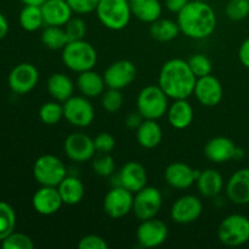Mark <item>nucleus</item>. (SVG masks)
I'll return each instance as SVG.
<instances>
[{
  "mask_svg": "<svg viewBox=\"0 0 249 249\" xmlns=\"http://www.w3.org/2000/svg\"><path fill=\"white\" fill-rule=\"evenodd\" d=\"M66 33H67L68 40L75 41V40H83L87 36V24H85L84 19L80 17H72L67 23L63 26Z\"/></svg>",
  "mask_w": 249,
  "mask_h": 249,
  "instance_id": "nucleus-40",
  "label": "nucleus"
},
{
  "mask_svg": "<svg viewBox=\"0 0 249 249\" xmlns=\"http://www.w3.org/2000/svg\"><path fill=\"white\" fill-rule=\"evenodd\" d=\"M196 1H208V0H196Z\"/></svg>",
  "mask_w": 249,
  "mask_h": 249,
  "instance_id": "nucleus-50",
  "label": "nucleus"
},
{
  "mask_svg": "<svg viewBox=\"0 0 249 249\" xmlns=\"http://www.w3.org/2000/svg\"><path fill=\"white\" fill-rule=\"evenodd\" d=\"M92 170L100 177H111L116 170V162L108 153H100L92 160Z\"/></svg>",
  "mask_w": 249,
  "mask_h": 249,
  "instance_id": "nucleus-38",
  "label": "nucleus"
},
{
  "mask_svg": "<svg viewBox=\"0 0 249 249\" xmlns=\"http://www.w3.org/2000/svg\"><path fill=\"white\" fill-rule=\"evenodd\" d=\"M101 105L102 108L108 113H116L117 111H119L123 105V95L121 90L111 89V88L105 90L104 94L101 95Z\"/></svg>",
  "mask_w": 249,
  "mask_h": 249,
  "instance_id": "nucleus-37",
  "label": "nucleus"
},
{
  "mask_svg": "<svg viewBox=\"0 0 249 249\" xmlns=\"http://www.w3.org/2000/svg\"><path fill=\"white\" fill-rule=\"evenodd\" d=\"M136 72L135 65L131 61L119 60L111 63L102 75L107 88L122 90L135 80Z\"/></svg>",
  "mask_w": 249,
  "mask_h": 249,
  "instance_id": "nucleus-13",
  "label": "nucleus"
},
{
  "mask_svg": "<svg viewBox=\"0 0 249 249\" xmlns=\"http://www.w3.org/2000/svg\"><path fill=\"white\" fill-rule=\"evenodd\" d=\"M243 156H245V151L242 150V148L237 147V150H236V155H235V160H240V158H242Z\"/></svg>",
  "mask_w": 249,
  "mask_h": 249,
  "instance_id": "nucleus-49",
  "label": "nucleus"
},
{
  "mask_svg": "<svg viewBox=\"0 0 249 249\" xmlns=\"http://www.w3.org/2000/svg\"><path fill=\"white\" fill-rule=\"evenodd\" d=\"M19 24L27 32H36L44 23L41 7L38 5H24L18 16Z\"/></svg>",
  "mask_w": 249,
  "mask_h": 249,
  "instance_id": "nucleus-31",
  "label": "nucleus"
},
{
  "mask_svg": "<svg viewBox=\"0 0 249 249\" xmlns=\"http://www.w3.org/2000/svg\"><path fill=\"white\" fill-rule=\"evenodd\" d=\"M62 62L68 70L75 73L94 70L97 63V51L89 41H70L62 49Z\"/></svg>",
  "mask_w": 249,
  "mask_h": 249,
  "instance_id": "nucleus-3",
  "label": "nucleus"
},
{
  "mask_svg": "<svg viewBox=\"0 0 249 249\" xmlns=\"http://www.w3.org/2000/svg\"><path fill=\"white\" fill-rule=\"evenodd\" d=\"M187 63H189L190 68H191V71L197 78L212 74V71H213V63H212L211 58L207 55H203V53L192 55L187 60Z\"/></svg>",
  "mask_w": 249,
  "mask_h": 249,
  "instance_id": "nucleus-35",
  "label": "nucleus"
},
{
  "mask_svg": "<svg viewBox=\"0 0 249 249\" xmlns=\"http://www.w3.org/2000/svg\"><path fill=\"white\" fill-rule=\"evenodd\" d=\"M226 196L238 206L249 204V168L233 173L226 184Z\"/></svg>",
  "mask_w": 249,
  "mask_h": 249,
  "instance_id": "nucleus-20",
  "label": "nucleus"
},
{
  "mask_svg": "<svg viewBox=\"0 0 249 249\" xmlns=\"http://www.w3.org/2000/svg\"><path fill=\"white\" fill-rule=\"evenodd\" d=\"M63 204L74 206L83 199L85 189L83 182L75 177H66L57 186Z\"/></svg>",
  "mask_w": 249,
  "mask_h": 249,
  "instance_id": "nucleus-29",
  "label": "nucleus"
},
{
  "mask_svg": "<svg viewBox=\"0 0 249 249\" xmlns=\"http://www.w3.org/2000/svg\"><path fill=\"white\" fill-rule=\"evenodd\" d=\"M63 150L71 160L78 163L92 160L96 153L94 139L84 133H72L68 135L63 143Z\"/></svg>",
  "mask_w": 249,
  "mask_h": 249,
  "instance_id": "nucleus-11",
  "label": "nucleus"
},
{
  "mask_svg": "<svg viewBox=\"0 0 249 249\" xmlns=\"http://www.w3.org/2000/svg\"><path fill=\"white\" fill-rule=\"evenodd\" d=\"M16 226V213L10 204L0 202V241L14 232Z\"/></svg>",
  "mask_w": 249,
  "mask_h": 249,
  "instance_id": "nucleus-33",
  "label": "nucleus"
},
{
  "mask_svg": "<svg viewBox=\"0 0 249 249\" xmlns=\"http://www.w3.org/2000/svg\"><path fill=\"white\" fill-rule=\"evenodd\" d=\"M32 204L36 213L41 214V215H53L60 211L63 202L57 187L41 186L33 195Z\"/></svg>",
  "mask_w": 249,
  "mask_h": 249,
  "instance_id": "nucleus-19",
  "label": "nucleus"
},
{
  "mask_svg": "<svg viewBox=\"0 0 249 249\" xmlns=\"http://www.w3.org/2000/svg\"><path fill=\"white\" fill-rule=\"evenodd\" d=\"M73 12L78 15H87L96 11L100 0H67Z\"/></svg>",
  "mask_w": 249,
  "mask_h": 249,
  "instance_id": "nucleus-42",
  "label": "nucleus"
},
{
  "mask_svg": "<svg viewBox=\"0 0 249 249\" xmlns=\"http://www.w3.org/2000/svg\"><path fill=\"white\" fill-rule=\"evenodd\" d=\"M33 175L41 186H55L67 177V169L62 160L53 155H43L33 165Z\"/></svg>",
  "mask_w": 249,
  "mask_h": 249,
  "instance_id": "nucleus-7",
  "label": "nucleus"
},
{
  "mask_svg": "<svg viewBox=\"0 0 249 249\" xmlns=\"http://www.w3.org/2000/svg\"><path fill=\"white\" fill-rule=\"evenodd\" d=\"M203 212V203L194 195H185L179 197L173 203L170 209V218L174 223L186 225L196 221Z\"/></svg>",
  "mask_w": 249,
  "mask_h": 249,
  "instance_id": "nucleus-14",
  "label": "nucleus"
},
{
  "mask_svg": "<svg viewBox=\"0 0 249 249\" xmlns=\"http://www.w3.org/2000/svg\"><path fill=\"white\" fill-rule=\"evenodd\" d=\"M194 94L197 101L206 107L218 106L224 96V89L220 80L214 75L197 78Z\"/></svg>",
  "mask_w": 249,
  "mask_h": 249,
  "instance_id": "nucleus-16",
  "label": "nucleus"
},
{
  "mask_svg": "<svg viewBox=\"0 0 249 249\" xmlns=\"http://www.w3.org/2000/svg\"><path fill=\"white\" fill-rule=\"evenodd\" d=\"M63 117L77 128H87L95 118L94 106L85 96H71L63 102Z\"/></svg>",
  "mask_w": 249,
  "mask_h": 249,
  "instance_id": "nucleus-9",
  "label": "nucleus"
},
{
  "mask_svg": "<svg viewBox=\"0 0 249 249\" xmlns=\"http://www.w3.org/2000/svg\"><path fill=\"white\" fill-rule=\"evenodd\" d=\"M201 170L192 169L184 162H174L167 167L164 179L170 187L177 190H186L196 182Z\"/></svg>",
  "mask_w": 249,
  "mask_h": 249,
  "instance_id": "nucleus-17",
  "label": "nucleus"
},
{
  "mask_svg": "<svg viewBox=\"0 0 249 249\" xmlns=\"http://www.w3.org/2000/svg\"><path fill=\"white\" fill-rule=\"evenodd\" d=\"M178 24L181 33L191 39H204L216 28V14L207 1L190 0L178 14Z\"/></svg>",
  "mask_w": 249,
  "mask_h": 249,
  "instance_id": "nucleus-2",
  "label": "nucleus"
},
{
  "mask_svg": "<svg viewBox=\"0 0 249 249\" xmlns=\"http://www.w3.org/2000/svg\"><path fill=\"white\" fill-rule=\"evenodd\" d=\"M94 145L97 152L109 153L116 147V139L109 133H100L94 138Z\"/></svg>",
  "mask_w": 249,
  "mask_h": 249,
  "instance_id": "nucleus-41",
  "label": "nucleus"
},
{
  "mask_svg": "<svg viewBox=\"0 0 249 249\" xmlns=\"http://www.w3.org/2000/svg\"><path fill=\"white\" fill-rule=\"evenodd\" d=\"M238 58L246 68H249V38L243 40L241 44L238 49Z\"/></svg>",
  "mask_w": 249,
  "mask_h": 249,
  "instance_id": "nucleus-45",
  "label": "nucleus"
},
{
  "mask_svg": "<svg viewBox=\"0 0 249 249\" xmlns=\"http://www.w3.org/2000/svg\"><path fill=\"white\" fill-rule=\"evenodd\" d=\"M163 204V195L157 187L145 186L134 194L133 213L139 220H147L157 216Z\"/></svg>",
  "mask_w": 249,
  "mask_h": 249,
  "instance_id": "nucleus-8",
  "label": "nucleus"
},
{
  "mask_svg": "<svg viewBox=\"0 0 249 249\" xmlns=\"http://www.w3.org/2000/svg\"><path fill=\"white\" fill-rule=\"evenodd\" d=\"M197 189L204 197H215L223 191V175L213 168L201 170L198 179L196 180Z\"/></svg>",
  "mask_w": 249,
  "mask_h": 249,
  "instance_id": "nucleus-25",
  "label": "nucleus"
},
{
  "mask_svg": "<svg viewBox=\"0 0 249 249\" xmlns=\"http://www.w3.org/2000/svg\"><path fill=\"white\" fill-rule=\"evenodd\" d=\"M131 14L139 21L152 23L162 16V4L160 0H129Z\"/></svg>",
  "mask_w": 249,
  "mask_h": 249,
  "instance_id": "nucleus-28",
  "label": "nucleus"
},
{
  "mask_svg": "<svg viewBox=\"0 0 249 249\" xmlns=\"http://www.w3.org/2000/svg\"><path fill=\"white\" fill-rule=\"evenodd\" d=\"M168 237V226L160 219L142 220L136 230V240L143 248H156L162 246Z\"/></svg>",
  "mask_w": 249,
  "mask_h": 249,
  "instance_id": "nucleus-15",
  "label": "nucleus"
},
{
  "mask_svg": "<svg viewBox=\"0 0 249 249\" xmlns=\"http://www.w3.org/2000/svg\"><path fill=\"white\" fill-rule=\"evenodd\" d=\"M79 249H107L108 243L99 235H87L78 242Z\"/></svg>",
  "mask_w": 249,
  "mask_h": 249,
  "instance_id": "nucleus-43",
  "label": "nucleus"
},
{
  "mask_svg": "<svg viewBox=\"0 0 249 249\" xmlns=\"http://www.w3.org/2000/svg\"><path fill=\"white\" fill-rule=\"evenodd\" d=\"M77 88L83 96L89 99V97H97L104 94L106 83H105L104 75L90 70L79 73L77 78Z\"/></svg>",
  "mask_w": 249,
  "mask_h": 249,
  "instance_id": "nucleus-24",
  "label": "nucleus"
},
{
  "mask_svg": "<svg viewBox=\"0 0 249 249\" xmlns=\"http://www.w3.org/2000/svg\"><path fill=\"white\" fill-rule=\"evenodd\" d=\"M1 247L4 249H33L34 243L29 236L21 232H12L2 240Z\"/></svg>",
  "mask_w": 249,
  "mask_h": 249,
  "instance_id": "nucleus-39",
  "label": "nucleus"
},
{
  "mask_svg": "<svg viewBox=\"0 0 249 249\" xmlns=\"http://www.w3.org/2000/svg\"><path fill=\"white\" fill-rule=\"evenodd\" d=\"M237 146L231 139L225 136H215L207 141L204 146V155L211 162L226 163L231 160H235Z\"/></svg>",
  "mask_w": 249,
  "mask_h": 249,
  "instance_id": "nucleus-21",
  "label": "nucleus"
},
{
  "mask_svg": "<svg viewBox=\"0 0 249 249\" xmlns=\"http://www.w3.org/2000/svg\"><path fill=\"white\" fill-rule=\"evenodd\" d=\"M39 80V72L32 63L23 62L15 66L10 72L7 83L15 94L24 95L36 88Z\"/></svg>",
  "mask_w": 249,
  "mask_h": 249,
  "instance_id": "nucleus-12",
  "label": "nucleus"
},
{
  "mask_svg": "<svg viewBox=\"0 0 249 249\" xmlns=\"http://www.w3.org/2000/svg\"><path fill=\"white\" fill-rule=\"evenodd\" d=\"M136 140L143 148H155L162 142L163 131L160 124L153 119H145L136 129Z\"/></svg>",
  "mask_w": 249,
  "mask_h": 249,
  "instance_id": "nucleus-26",
  "label": "nucleus"
},
{
  "mask_svg": "<svg viewBox=\"0 0 249 249\" xmlns=\"http://www.w3.org/2000/svg\"><path fill=\"white\" fill-rule=\"evenodd\" d=\"M41 43L50 50H62L70 40L63 27L46 26L41 33Z\"/></svg>",
  "mask_w": 249,
  "mask_h": 249,
  "instance_id": "nucleus-32",
  "label": "nucleus"
},
{
  "mask_svg": "<svg viewBox=\"0 0 249 249\" xmlns=\"http://www.w3.org/2000/svg\"><path fill=\"white\" fill-rule=\"evenodd\" d=\"M9 33V22H7L6 17L0 12V40L4 39Z\"/></svg>",
  "mask_w": 249,
  "mask_h": 249,
  "instance_id": "nucleus-47",
  "label": "nucleus"
},
{
  "mask_svg": "<svg viewBox=\"0 0 249 249\" xmlns=\"http://www.w3.org/2000/svg\"><path fill=\"white\" fill-rule=\"evenodd\" d=\"M40 7L46 26L63 27L73 17L67 0H46Z\"/></svg>",
  "mask_w": 249,
  "mask_h": 249,
  "instance_id": "nucleus-22",
  "label": "nucleus"
},
{
  "mask_svg": "<svg viewBox=\"0 0 249 249\" xmlns=\"http://www.w3.org/2000/svg\"><path fill=\"white\" fill-rule=\"evenodd\" d=\"M39 118L46 125H55L63 118V105L58 101L45 102L39 109Z\"/></svg>",
  "mask_w": 249,
  "mask_h": 249,
  "instance_id": "nucleus-34",
  "label": "nucleus"
},
{
  "mask_svg": "<svg viewBox=\"0 0 249 249\" xmlns=\"http://www.w3.org/2000/svg\"><path fill=\"white\" fill-rule=\"evenodd\" d=\"M197 77L190 68L187 61L172 58L160 68L158 85L169 99H187L194 94Z\"/></svg>",
  "mask_w": 249,
  "mask_h": 249,
  "instance_id": "nucleus-1",
  "label": "nucleus"
},
{
  "mask_svg": "<svg viewBox=\"0 0 249 249\" xmlns=\"http://www.w3.org/2000/svg\"><path fill=\"white\" fill-rule=\"evenodd\" d=\"M190 0H165V7L173 14H179Z\"/></svg>",
  "mask_w": 249,
  "mask_h": 249,
  "instance_id": "nucleus-46",
  "label": "nucleus"
},
{
  "mask_svg": "<svg viewBox=\"0 0 249 249\" xmlns=\"http://www.w3.org/2000/svg\"><path fill=\"white\" fill-rule=\"evenodd\" d=\"M24 5H38V6H41L46 0H21Z\"/></svg>",
  "mask_w": 249,
  "mask_h": 249,
  "instance_id": "nucleus-48",
  "label": "nucleus"
},
{
  "mask_svg": "<svg viewBox=\"0 0 249 249\" xmlns=\"http://www.w3.org/2000/svg\"><path fill=\"white\" fill-rule=\"evenodd\" d=\"M168 122L173 128L182 130L191 125L194 122V107L187 99L174 100L167 112Z\"/></svg>",
  "mask_w": 249,
  "mask_h": 249,
  "instance_id": "nucleus-23",
  "label": "nucleus"
},
{
  "mask_svg": "<svg viewBox=\"0 0 249 249\" xmlns=\"http://www.w3.org/2000/svg\"><path fill=\"white\" fill-rule=\"evenodd\" d=\"M46 88L51 97L58 102L67 101L71 96H73V92H74V84L72 79L67 74L61 72L53 73L49 77Z\"/></svg>",
  "mask_w": 249,
  "mask_h": 249,
  "instance_id": "nucleus-27",
  "label": "nucleus"
},
{
  "mask_svg": "<svg viewBox=\"0 0 249 249\" xmlns=\"http://www.w3.org/2000/svg\"><path fill=\"white\" fill-rule=\"evenodd\" d=\"M180 28L178 22L169 18H158L150 26V36L160 43L172 41L179 36Z\"/></svg>",
  "mask_w": 249,
  "mask_h": 249,
  "instance_id": "nucleus-30",
  "label": "nucleus"
},
{
  "mask_svg": "<svg viewBox=\"0 0 249 249\" xmlns=\"http://www.w3.org/2000/svg\"><path fill=\"white\" fill-rule=\"evenodd\" d=\"M143 121H145V119H143V117L141 116L138 111L131 112V113H129L128 116H126L125 125L128 126L129 129H138Z\"/></svg>",
  "mask_w": 249,
  "mask_h": 249,
  "instance_id": "nucleus-44",
  "label": "nucleus"
},
{
  "mask_svg": "<svg viewBox=\"0 0 249 249\" xmlns=\"http://www.w3.org/2000/svg\"><path fill=\"white\" fill-rule=\"evenodd\" d=\"M169 97L160 89V85H147L139 92L136 99V108L143 119L162 118L169 108Z\"/></svg>",
  "mask_w": 249,
  "mask_h": 249,
  "instance_id": "nucleus-4",
  "label": "nucleus"
},
{
  "mask_svg": "<svg viewBox=\"0 0 249 249\" xmlns=\"http://www.w3.org/2000/svg\"><path fill=\"white\" fill-rule=\"evenodd\" d=\"M96 15L99 21L111 31L124 29L133 16L129 0H100Z\"/></svg>",
  "mask_w": 249,
  "mask_h": 249,
  "instance_id": "nucleus-5",
  "label": "nucleus"
},
{
  "mask_svg": "<svg viewBox=\"0 0 249 249\" xmlns=\"http://www.w3.org/2000/svg\"><path fill=\"white\" fill-rule=\"evenodd\" d=\"M134 194L123 186H113L104 198V211L109 218L121 219L133 212Z\"/></svg>",
  "mask_w": 249,
  "mask_h": 249,
  "instance_id": "nucleus-10",
  "label": "nucleus"
},
{
  "mask_svg": "<svg viewBox=\"0 0 249 249\" xmlns=\"http://www.w3.org/2000/svg\"><path fill=\"white\" fill-rule=\"evenodd\" d=\"M225 14L231 21H242L249 16V0H229Z\"/></svg>",
  "mask_w": 249,
  "mask_h": 249,
  "instance_id": "nucleus-36",
  "label": "nucleus"
},
{
  "mask_svg": "<svg viewBox=\"0 0 249 249\" xmlns=\"http://www.w3.org/2000/svg\"><path fill=\"white\" fill-rule=\"evenodd\" d=\"M136 194L147 186V172L141 163L131 160L125 163L118 173V185Z\"/></svg>",
  "mask_w": 249,
  "mask_h": 249,
  "instance_id": "nucleus-18",
  "label": "nucleus"
},
{
  "mask_svg": "<svg viewBox=\"0 0 249 249\" xmlns=\"http://www.w3.org/2000/svg\"><path fill=\"white\" fill-rule=\"evenodd\" d=\"M218 238L228 247H240L249 241V219L242 214H231L220 223Z\"/></svg>",
  "mask_w": 249,
  "mask_h": 249,
  "instance_id": "nucleus-6",
  "label": "nucleus"
}]
</instances>
